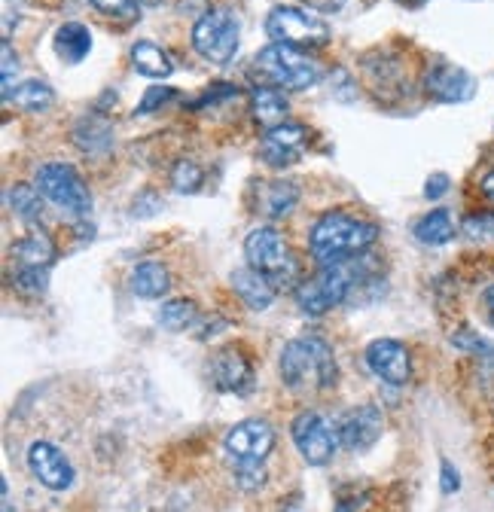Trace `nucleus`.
<instances>
[{
    "instance_id": "10",
    "label": "nucleus",
    "mask_w": 494,
    "mask_h": 512,
    "mask_svg": "<svg viewBox=\"0 0 494 512\" xmlns=\"http://www.w3.org/2000/svg\"><path fill=\"white\" fill-rule=\"evenodd\" d=\"M226 452L235 464H263L272 452V445H275V430L260 421V418H251V421H241L235 424L226 439Z\"/></svg>"
},
{
    "instance_id": "6",
    "label": "nucleus",
    "mask_w": 494,
    "mask_h": 512,
    "mask_svg": "<svg viewBox=\"0 0 494 512\" xmlns=\"http://www.w3.org/2000/svg\"><path fill=\"white\" fill-rule=\"evenodd\" d=\"M266 34L272 43L299 49H318L330 43V25L308 7H275L266 16Z\"/></svg>"
},
{
    "instance_id": "18",
    "label": "nucleus",
    "mask_w": 494,
    "mask_h": 512,
    "mask_svg": "<svg viewBox=\"0 0 494 512\" xmlns=\"http://www.w3.org/2000/svg\"><path fill=\"white\" fill-rule=\"evenodd\" d=\"M232 287L241 296V302L254 311H266L275 302V284L251 266L232 272Z\"/></svg>"
},
{
    "instance_id": "42",
    "label": "nucleus",
    "mask_w": 494,
    "mask_h": 512,
    "mask_svg": "<svg viewBox=\"0 0 494 512\" xmlns=\"http://www.w3.org/2000/svg\"><path fill=\"white\" fill-rule=\"evenodd\" d=\"M141 4H144V7H159L162 0H141Z\"/></svg>"
},
{
    "instance_id": "34",
    "label": "nucleus",
    "mask_w": 494,
    "mask_h": 512,
    "mask_svg": "<svg viewBox=\"0 0 494 512\" xmlns=\"http://www.w3.org/2000/svg\"><path fill=\"white\" fill-rule=\"evenodd\" d=\"M376 506V494L373 491H357L354 497H342L339 500V512H369Z\"/></svg>"
},
{
    "instance_id": "2",
    "label": "nucleus",
    "mask_w": 494,
    "mask_h": 512,
    "mask_svg": "<svg viewBox=\"0 0 494 512\" xmlns=\"http://www.w3.org/2000/svg\"><path fill=\"white\" fill-rule=\"evenodd\" d=\"M336 357L333 348L318 336H299L281 351V378L287 388L299 394L327 391L336 384Z\"/></svg>"
},
{
    "instance_id": "17",
    "label": "nucleus",
    "mask_w": 494,
    "mask_h": 512,
    "mask_svg": "<svg viewBox=\"0 0 494 512\" xmlns=\"http://www.w3.org/2000/svg\"><path fill=\"white\" fill-rule=\"evenodd\" d=\"M254 196H257V211L278 220V217H287L296 208L299 186L293 180H260L254 186Z\"/></svg>"
},
{
    "instance_id": "40",
    "label": "nucleus",
    "mask_w": 494,
    "mask_h": 512,
    "mask_svg": "<svg viewBox=\"0 0 494 512\" xmlns=\"http://www.w3.org/2000/svg\"><path fill=\"white\" fill-rule=\"evenodd\" d=\"M458 488H461L458 470H455L449 461H443V491H446V494H452V491H458Z\"/></svg>"
},
{
    "instance_id": "12",
    "label": "nucleus",
    "mask_w": 494,
    "mask_h": 512,
    "mask_svg": "<svg viewBox=\"0 0 494 512\" xmlns=\"http://www.w3.org/2000/svg\"><path fill=\"white\" fill-rule=\"evenodd\" d=\"M28 467L34 473V479L52 491H68L74 485V467L71 461L65 458L58 445L46 442V439H37L31 448H28Z\"/></svg>"
},
{
    "instance_id": "30",
    "label": "nucleus",
    "mask_w": 494,
    "mask_h": 512,
    "mask_svg": "<svg viewBox=\"0 0 494 512\" xmlns=\"http://www.w3.org/2000/svg\"><path fill=\"white\" fill-rule=\"evenodd\" d=\"M92 7L104 19H119V22H132L138 16V0H92Z\"/></svg>"
},
{
    "instance_id": "22",
    "label": "nucleus",
    "mask_w": 494,
    "mask_h": 512,
    "mask_svg": "<svg viewBox=\"0 0 494 512\" xmlns=\"http://www.w3.org/2000/svg\"><path fill=\"white\" fill-rule=\"evenodd\" d=\"M13 256L22 263V269H46L55 260V244L43 232H28L13 244Z\"/></svg>"
},
{
    "instance_id": "15",
    "label": "nucleus",
    "mask_w": 494,
    "mask_h": 512,
    "mask_svg": "<svg viewBox=\"0 0 494 512\" xmlns=\"http://www.w3.org/2000/svg\"><path fill=\"white\" fill-rule=\"evenodd\" d=\"M308 144V128L299 122H284L278 128H269L263 144H260V159L272 168L293 165Z\"/></svg>"
},
{
    "instance_id": "4",
    "label": "nucleus",
    "mask_w": 494,
    "mask_h": 512,
    "mask_svg": "<svg viewBox=\"0 0 494 512\" xmlns=\"http://www.w3.org/2000/svg\"><path fill=\"white\" fill-rule=\"evenodd\" d=\"M254 74L263 80V86L302 92V89H312L321 83L324 68L315 55H308V49L272 43L254 58Z\"/></svg>"
},
{
    "instance_id": "3",
    "label": "nucleus",
    "mask_w": 494,
    "mask_h": 512,
    "mask_svg": "<svg viewBox=\"0 0 494 512\" xmlns=\"http://www.w3.org/2000/svg\"><path fill=\"white\" fill-rule=\"evenodd\" d=\"M369 272H373V266H369L366 253L336 266H321L315 278H308L296 287V302L305 314H324L342 305L363 281H369Z\"/></svg>"
},
{
    "instance_id": "32",
    "label": "nucleus",
    "mask_w": 494,
    "mask_h": 512,
    "mask_svg": "<svg viewBox=\"0 0 494 512\" xmlns=\"http://www.w3.org/2000/svg\"><path fill=\"white\" fill-rule=\"evenodd\" d=\"M16 287L25 293H43L46 290V269H22L16 275Z\"/></svg>"
},
{
    "instance_id": "31",
    "label": "nucleus",
    "mask_w": 494,
    "mask_h": 512,
    "mask_svg": "<svg viewBox=\"0 0 494 512\" xmlns=\"http://www.w3.org/2000/svg\"><path fill=\"white\" fill-rule=\"evenodd\" d=\"M464 232L479 238V235H494V208L491 211H479V214H470L464 220Z\"/></svg>"
},
{
    "instance_id": "24",
    "label": "nucleus",
    "mask_w": 494,
    "mask_h": 512,
    "mask_svg": "<svg viewBox=\"0 0 494 512\" xmlns=\"http://www.w3.org/2000/svg\"><path fill=\"white\" fill-rule=\"evenodd\" d=\"M412 232H415V238H418L421 244L440 247V244H449V241L455 238L458 226H455V220H452V214H449L446 208H437V211L424 214V217L415 223Z\"/></svg>"
},
{
    "instance_id": "25",
    "label": "nucleus",
    "mask_w": 494,
    "mask_h": 512,
    "mask_svg": "<svg viewBox=\"0 0 494 512\" xmlns=\"http://www.w3.org/2000/svg\"><path fill=\"white\" fill-rule=\"evenodd\" d=\"M171 287V278H168V269L159 266V263H141L135 272H132V290L135 296L141 299H159L165 296Z\"/></svg>"
},
{
    "instance_id": "41",
    "label": "nucleus",
    "mask_w": 494,
    "mask_h": 512,
    "mask_svg": "<svg viewBox=\"0 0 494 512\" xmlns=\"http://www.w3.org/2000/svg\"><path fill=\"white\" fill-rule=\"evenodd\" d=\"M479 192H482V199L494 205V171H488L479 183Z\"/></svg>"
},
{
    "instance_id": "23",
    "label": "nucleus",
    "mask_w": 494,
    "mask_h": 512,
    "mask_svg": "<svg viewBox=\"0 0 494 512\" xmlns=\"http://www.w3.org/2000/svg\"><path fill=\"white\" fill-rule=\"evenodd\" d=\"M74 141L80 144V150L86 153H107L110 144H113V128L104 116L98 113H89L77 122L74 128Z\"/></svg>"
},
{
    "instance_id": "7",
    "label": "nucleus",
    "mask_w": 494,
    "mask_h": 512,
    "mask_svg": "<svg viewBox=\"0 0 494 512\" xmlns=\"http://www.w3.org/2000/svg\"><path fill=\"white\" fill-rule=\"evenodd\" d=\"M34 186L40 189L43 199H49L52 205H58L61 211H68L74 217H83L92 208V192H89V186L83 183V177L77 174L74 165H65V162L40 165L37 177H34Z\"/></svg>"
},
{
    "instance_id": "27",
    "label": "nucleus",
    "mask_w": 494,
    "mask_h": 512,
    "mask_svg": "<svg viewBox=\"0 0 494 512\" xmlns=\"http://www.w3.org/2000/svg\"><path fill=\"white\" fill-rule=\"evenodd\" d=\"M199 320V308L196 302L190 299H171L159 308V324L168 330V333H183L190 330L193 324Z\"/></svg>"
},
{
    "instance_id": "8",
    "label": "nucleus",
    "mask_w": 494,
    "mask_h": 512,
    "mask_svg": "<svg viewBox=\"0 0 494 512\" xmlns=\"http://www.w3.org/2000/svg\"><path fill=\"white\" fill-rule=\"evenodd\" d=\"M238 40H241V25L235 13L226 7L208 10L193 25V49L211 64H229L238 52Z\"/></svg>"
},
{
    "instance_id": "14",
    "label": "nucleus",
    "mask_w": 494,
    "mask_h": 512,
    "mask_svg": "<svg viewBox=\"0 0 494 512\" xmlns=\"http://www.w3.org/2000/svg\"><path fill=\"white\" fill-rule=\"evenodd\" d=\"M382 430H385V418L373 403H363L345 412V418L339 421V439L348 452H366V448H373Z\"/></svg>"
},
{
    "instance_id": "16",
    "label": "nucleus",
    "mask_w": 494,
    "mask_h": 512,
    "mask_svg": "<svg viewBox=\"0 0 494 512\" xmlns=\"http://www.w3.org/2000/svg\"><path fill=\"white\" fill-rule=\"evenodd\" d=\"M211 375H214L217 388L229 391V394H247L254 388L251 360H247L238 348H223L211 363Z\"/></svg>"
},
{
    "instance_id": "19",
    "label": "nucleus",
    "mask_w": 494,
    "mask_h": 512,
    "mask_svg": "<svg viewBox=\"0 0 494 512\" xmlns=\"http://www.w3.org/2000/svg\"><path fill=\"white\" fill-rule=\"evenodd\" d=\"M287 95L284 89H275V86H257L251 92V116L263 125V128H278L287 122Z\"/></svg>"
},
{
    "instance_id": "38",
    "label": "nucleus",
    "mask_w": 494,
    "mask_h": 512,
    "mask_svg": "<svg viewBox=\"0 0 494 512\" xmlns=\"http://www.w3.org/2000/svg\"><path fill=\"white\" fill-rule=\"evenodd\" d=\"M302 4L315 13H339L345 7V0H302Z\"/></svg>"
},
{
    "instance_id": "26",
    "label": "nucleus",
    "mask_w": 494,
    "mask_h": 512,
    "mask_svg": "<svg viewBox=\"0 0 494 512\" xmlns=\"http://www.w3.org/2000/svg\"><path fill=\"white\" fill-rule=\"evenodd\" d=\"M10 101H13L19 110H25V113H43V110L52 107L55 92H52V86L43 83V80H25V83L16 86V92H13Z\"/></svg>"
},
{
    "instance_id": "11",
    "label": "nucleus",
    "mask_w": 494,
    "mask_h": 512,
    "mask_svg": "<svg viewBox=\"0 0 494 512\" xmlns=\"http://www.w3.org/2000/svg\"><path fill=\"white\" fill-rule=\"evenodd\" d=\"M421 86H424L427 98H434L440 104H461V101H470L473 92H476L473 77L464 68H458V64H449V61L430 64Z\"/></svg>"
},
{
    "instance_id": "29",
    "label": "nucleus",
    "mask_w": 494,
    "mask_h": 512,
    "mask_svg": "<svg viewBox=\"0 0 494 512\" xmlns=\"http://www.w3.org/2000/svg\"><path fill=\"white\" fill-rule=\"evenodd\" d=\"M205 180V171L193 159H180L171 171V183L177 192H196Z\"/></svg>"
},
{
    "instance_id": "39",
    "label": "nucleus",
    "mask_w": 494,
    "mask_h": 512,
    "mask_svg": "<svg viewBox=\"0 0 494 512\" xmlns=\"http://www.w3.org/2000/svg\"><path fill=\"white\" fill-rule=\"evenodd\" d=\"M479 305H482V317H485V324L494 330V284H491V287H485V293H482Z\"/></svg>"
},
{
    "instance_id": "5",
    "label": "nucleus",
    "mask_w": 494,
    "mask_h": 512,
    "mask_svg": "<svg viewBox=\"0 0 494 512\" xmlns=\"http://www.w3.org/2000/svg\"><path fill=\"white\" fill-rule=\"evenodd\" d=\"M244 256H247V266L266 275L275 284V290L296 278V260L290 253V244L272 226H260L244 238Z\"/></svg>"
},
{
    "instance_id": "21",
    "label": "nucleus",
    "mask_w": 494,
    "mask_h": 512,
    "mask_svg": "<svg viewBox=\"0 0 494 512\" xmlns=\"http://www.w3.org/2000/svg\"><path fill=\"white\" fill-rule=\"evenodd\" d=\"M132 68L147 80H168L171 71H174V64H171V58H168V52L162 46H156L150 40H141V43L132 46Z\"/></svg>"
},
{
    "instance_id": "35",
    "label": "nucleus",
    "mask_w": 494,
    "mask_h": 512,
    "mask_svg": "<svg viewBox=\"0 0 494 512\" xmlns=\"http://www.w3.org/2000/svg\"><path fill=\"white\" fill-rule=\"evenodd\" d=\"M168 98H174V92H171L168 86H153V89L147 92V98H144V104L138 107V113H153V107H159V104H165Z\"/></svg>"
},
{
    "instance_id": "33",
    "label": "nucleus",
    "mask_w": 494,
    "mask_h": 512,
    "mask_svg": "<svg viewBox=\"0 0 494 512\" xmlns=\"http://www.w3.org/2000/svg\"><path fill=\"white\" fill-rule=\"evenodd\" d=\"M19 71V55L13 52V43L4 40V101L13 98V74Z\"/></svg>"
},
{
    "instance_id": "1",
    "label": "nucleus",
    "mask_w": 494,
    "mask_h": 512,
    "mask_svg": "<svg viewBox=\"0 0 494 512\" xmlns=\"http://www.w3.org/2000/svg\"><path fill=\"white\" fill-rule=\"evenodd\" d=\"M376 238H379L376 223L360 220L345 211H330L312 226L308 247H312L315 260L321 266H336V263H345V260H354V256L366 253L376 244Z\"/></svg>"
},
{
    "instance_id": "13",
    "label": "nucleus",
    "mask_w": 494,
    "mask_h": 512,
    "mask_svg": "<svg viewBox=\"0 0 494 512\" xmlns=\"http://www.w3.org/2000/svg\"><path fill=\"white\" fill-rule=\"evenodd\" d=\"M366 366L373 369L376 378H382L385 384H406L412 378V357L406 351L403 342L397 339H376L373 345L366 348Z\"/></svg>"
},
{
    "instance_id": "20",
    "label": "nucleus",
    "mask_w": 494,
    "mask_h": 512,
    "mask_svg": "<svg viewBox=\"0 0 494 512\" xmlns=\"http://www.w3.org/2000/svg\"><path fill=\"white\" fill-rule=\"evenodd\" d=\"M55 52L61 61L80 64L92 52V31L83 22H65L55 31Z\"/></svg>"
},
{
    "instance_id": "9",
    "label": "nucleus",
    "mask_w": 494,
    "mask_h": 512,
    "mask_svg": "<svg viewBox=\"0 0 494 512\" xmlns=\"http://www.w3.org/2000/svg\"><path fill=\"white\" fill-rule=\"evenodd\" d=\"M293 442L299 448L302 461L312 467H324L336 455V448L342 445L339 427L321 412H302L293 421Z\"/></svg>"
},
{
    "instance_id": "28",
    "label": "nucleus",
    "mask_w": 494,
    "mask_h": 512,
    "mask_svg": "<svg viewBox=\"0 0 494 512\" xmlns=\"http://www.w3.org/2000/svg\"><path fill=\"white\" fill-rule=\"evenodd\" d=\"M7 199H10V208L19 220L25 223H34L43 217V202H40V189L37 186H28V183H16L10 192H7Z\"/></svg>"
},
{
    "instance_id": "37",
    "label": "nucleus",
    "mask_w": 494,
    "mask_h": 512,
    "mask_svg": "<svg viewBox=\"0 0 494 512\" xmlns=\"http://www.w3.org/2000/svg\"><path fill=\"white\" fill-rule=\"evenodd\" d=\"M449 192V177L446 174H434L427 180V186H424V196L430 199V202H437L440 196H446Z\"/></svg>"
},
{
    "instance_id": "36",
    "label": "nucleus",
    "mask_w": 494,
    "mask_h": 512,
    "mask_svg": "<svg viewBox=\"0 0 494 512\" xmlns=\"http://www.w3.org/2000/svg\"><path fill=\"white\" fill-rule=\"evenodd\" d=\"M452 342L458 345V348H464V351H470V354H485V351H491L476 333H470V330H464V333H458V336H452Z\"/></svg>"
}]
</instances>
